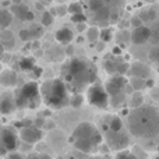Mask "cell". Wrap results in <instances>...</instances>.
<instances>
[{
  "label": "cell",
  "instance_id": "cell-12",
  "mask_svg": "<svg viewBox=\"0 0 159 159\" xmlns=\"http://www.w3.org/2000/svg\"><path fill=\"white\" fill-rule=\"evenodd\" d=\"M151 36H152V30L143 25L140 28H134V31L131 34V42L134 45H143L148 39H151Z\"/></svg>",
  "mask_w": 159,
  "mask_h": 159
},
{
  "label": "cell",
  "instance_id": "cell-32",
  "mask_svg": "<svg viewBox=\"0 0 159 159\" xmlns=\"http://www.w3.org/2000/svg\"><path fill=\"white\" fill-rule=\"evenodd\" d=\"M101 39L103 42H109L112 39V30L110 28H105L101 31Z\"/></svg>",
  "mask_w": 159,
  "mask_h": 159
},
{
  "label": "cell",
  "instance_id": "cell-28",
  "mask_svg": "<svg viewBox=\"0 0 159 159\" xmlns=\"http://www.w3.org/2000/svg\"><path fill=\"white\" fill-rule=\"evenodd\" d=\"M149 59H151V61L159 64V46L151 48V50H149Z\"/></svg>",
  "mask_w": 159,
  "mask_h": 159
},
{
  "label": "cell",
  "instance_id": "cell-43",
  "mask_svg": "<svg viewBox=\"0 0 159 159\" xmlns=\"http://www.w3.org/2000/svg\"><path fill=\"white\" fill-rule=\"evenodd\" d=\"M101 159H102V158H101Z\"/></svg>",
  "mask_w": 159,
  "mask_h": 159
},
{
  "label": "cell",
  "instance_id": "cell-33",
  "mask_svg": "<svg viewBox=\"0 0 159 159\" xmlns=\"http://www.w3.org/2000/svg\"><path fill=\"white\" fill-rule=\"evenodd\" d=\"M151 39L154 41L155 46H159V24L154 25V28H152V36Z\"/></svg>",
  "mask_w": 159,
  "mask_h": 159
},
{
  "label": "cell",
  "instance_id": "cell-29",
  "mask_svg": "<svg viewBox=\"0 0 159 159\" xmlns=\"http://www.w3.org/2000/svg\"><path fill=\"white\" fill-rule=\"evenodd\" d=\"M105 3L103 2H101V0H92V2H89L88 3V7L91 8V10L95 13V11H98V10H101L102 7H105Z\"/></svg>",
  "mask_w": 159,
  "mask_h": 159
},
{
  "label": "cell",
  "instance_id": "cell-1",
  "mask_svg": "<svg viewBox=\"0 0 159 159\" xmlns=\"http://www.w3.org/2000/svg\"><path fill=\"white\" fill-rule=\"evenodd\" d=\"M98 78V70L95 64L81 57H73L67 60L61 67V80L67 88L74 93L88 91Z\"/></svg>",
  "mask_w": 159,
  "mask_h": 159
},
{
  "label": "cell",
  "instance_id": "cell-24",
  "mask_svg": "<svg viewBox=\"0 0 159 159\" xmlns=\"http://www.w3.org/2000/svg\"><path fill=\"white\" fill-rule=\"evenodd\" d=\"M82 103H84V96H82L81 93H74V95L71 96L70 105H71L74 109H77V107H81Z\"/></svg>",
  "mask_w": 159,
  "mask_h": 159
},
{
  "label": "cell",
  "instance_id": "cell-21",
  "mask_svg": "<svg viewBox=\"0 0 159 159\" xmlns=\"http://www.w3.org/2000/svg\"><path fill=\"white\" fill-rule=\"evenodd\" d=\"M11 21H13V13L10 10L2 8L0 10V27H2V31L7 30L11 25Z\"/></svg>",
  "mask_w": 159,
  "mask_h": 159
},
{
  "label": "cell",
  "instance_id": "cell-22",
  "mask_svg": "<svg viewBox=\"0 0 159 159\" xmlns=\"http://www.w3.org/2000/svg\"><path fill=\"white\" fill-rule=\"evenodd\" d=\"M20 69L22 70V71H30V70H35V60H34L32 57H22L21 60H20L18 63Z\"/></svg>",
  "mask_w": 159,
  "mask_h": 159
},
{
  "label": "cell",
  "instance_id": "cell-4",
  "mask_svg": "<svg viewBox=\"0 0 159 159\" xmlns=\"http://www.w3.org/2000/svg\"><path fill=\"white\" fill-rule=\"evenodd\" d=\"M102 134L92 123L82 121L74 129L71 135V141L78 151L84 154H92L98 149L102 143Z\"/></svg>",
  "mask_w": 159,
  "mask_h": 159
},
{
  "label": "cell",
  "instance_id": "cell-15",
  "mask_svg": "<svg viewBox=\"0 0 159 159\" xmlns=\"http://www.w3.org/2000/svg\"><path fill=\"white\" fill-rule=\"evenodd\" d=\"M17 81H18V77H17V73L14 70H3L0 74V84L4 88L16 87Z\"/></svg>",
  "mask_w": 159,
  "mask_h": 159
},
{
  "label": "cell",
  "instance_id": "cell-42",
  "mask_svg": "<svg viewBox=\"0 0 159 159\" xmlns=\"http://www.w3.org/2000/svg\"><path fill=\"white\" fill-rule=\"evenodd\" d=\"M157 159H159V157H157Z\"/></svg>",
  "mask_w": 159,
  "mask_h": 159
},
{
  "label": "cell",
  "instance_id": "cell-2",
  "mask_svg": "<svg viewBox=\"0 0 159 159\" xmlns=\"http://www.w3.org/2000/svg\"><path fill=\"white\" fill-rule=\"evenodd\" d=\"M129 130L133 135L144 140L159 137V110L151 105L133 109L127 119Z\"/></svg>",
  "mask_w": 159,
  "mask_h": 159
},
{
  "label": "cell",
  "instance_id": "cell-35",
  "mask_svg": "<svg viewBox=\"0 0 159 159\" xmlns=\"http://www.w3.org/2000/svg\"><path fill=\"white\" fill-rule=\"evenodd\" d=\"M27 159H52V157L48 154H32L30 155Z\"/></svg>",
  "mask_w": 159,
  "mask_h": 159
},
{
  "label": "cell",
  "instance_id": "cell-6",
  "mask_svg": "<svg viewBox=\"0 0 159 159\" xmlns=\"http://www.w3.org/2000/svg\"><path fill=\"white\" fill-rule=\"evenodd\" d=\"M87 99L91 105L99 107V109H107L110 103V98L106 88L101 84H93L88 88L87 91Z\"/></svg>",
  "mask_w": 159,
  "mask_h": 159
},
{
  "label": "cell",
  "instance_id": "cell-14",
  "mask_svg": "<svg viewBox=\"0 0 159 159\" xmlns=\"http://www.w3.org/2000/svg\"><path fill=\"white\" fill-rule=\"evenodd\" d=\"M130 73H131V77L147 81V80H149V75H151V69L147 64L141 63V61H135L130 66Z\"/></svg>",
  "mask_w": 159,
  "mask_h": 159
},
{
  "label": "cell",
  "instance_id": "cell-25",
  "mask_svg": "<svg viewBox=\"0 0 159 159\" xmlns=\"http://www.w3.org/2000/svg\"><path fill=\"white\" fill-rule=\"evenodd\" d=\"M30 34H31V38H39L43 34V28H42V25L32 24L30 28Z\"/></svg>",
  "mask_w": 159,
  "mask_h": 159
},
{
  "label": "cell",
  "instance_id": "cell-3",
  "mask_svg": "<svg viewBox=\"0 0 159 159\" xmlns=\"http://www.w3.org/2000/svg\"><path fill=\"white\" fill-rule=\"evenodd\" d=\"M42 101L52 109H63L70 105V89L61 78L46 80L41 85Z\"/></svg>",
  "mask_w": 159,
  "mask_h": 159
},
{
  "label": "cell",
  "instance_id": "cell-30",
  "mask_svg": "<svg viewBox=\"0 0 159 159\" xmlns=\"http://www.w3.org/2000/svg\"><path fill=\"white\" fill-rule=\"evenodd\" d=\"M145 82L147 81H144V80H140V78H135V77L130 78V84L133 85V88H134V89H140V88L145 87Z\"/></svg>",
  "mask_w": 159,
  "mask_h": 159
},
{
  "label": "cell",
  "instance_id": "cell-13",
  "mask_svg": "<svg viewBox=\"0 0 159 159\" xmlns=\"http://www.w3.org/2000/svg\"><path fill=\"white\" fill-rule=\"evenodd\" d=\"M16 109H18V107H17L14 95L4 92L2 95V101H0V112H2V115H11V113H14Z\"/></svg>",
  "mask_w": 159,
  "mask_h": 159
},
{
  "label": "cell",
  "instance_id": "cell-11",
  "mask_svg": "<svg viewBox=\"0 0 159 159\" xmlns=\"http://www.w3.org/2000/svg\"><path fill=\"white\" fill-rule=\"evenodd\" d=\"M20 138L27 144H36L43 138V133L35 126H25L20 130Z\"/></svg>",
  "mask_w": 159,
  "mask_h": 159
},
{
  "label": "cell",
  "instance_id": "cell-9",
  "mask_svg": "<svg viewBox=\"0 0 159 159\" xmlns=\"http://www.w3.org/2000/svg\"><path fill=\"white\" fill-rule=\"evenodd\" d=\"M103 134L109 148L116 149L117 152L124 151V148L129 145V137H127V134H124V131H120V133L105 131Z\"/></svg>",
  "mask_w": 159,
  "mask_h": 159
},
{
  "label": "cell",
  "instance_id": "cell-8",
  "mask_svg": "<svg viewBox=\"0 0 159 159\" xmlns=\"http://www.w3.org/2000/svg\"><path fill=\"white\" fill-rule=\"evenodd\" d=\"M103 67L106 70L107 74H110L112 77H123L127 71H130V66L124 60L116 57L112 55V57L105 59Z\"/></svg>",
  "mask_w": 159,
  "mask_h": 159
},
{
  "label": "cell",
  "instance_id": "cell-18",
  "mask_svg": "<svg viewBox=\"0 0 159 159\" xmlns=\"http://www.w3.org/2000/svg\"><path fill=\"white\" fill-rule=\"evenodd\" d=\"M73 36H74L73 31L70 30V28H67V27L60 28V30H57L56 31V34H55L56 41L60 42V43H70V42L73 41Z\"/></svg>",
  "mask_w": 159,
  "mask_h": 159
},
{
  "label": "cell",
  "instance_id": "cell-16",
  "mask_svg": "<svg viewBox=\"0 0 159 159\" xmlns=\"http://www.w3.org/2000/svg\"><path fill=\"white\" fill-rule=\"evenodd\" d=\"M10 11L13 14H16L17 17H18L20 20H22V21H25L27 20V16L28 13H30V8H28V6L25 4V3H20V2H14L13 4H11L10 7Z\"/></svg>",
  "mask_w": 159,
  "mask_h": 159
},
{
  "label": "cell",
  "instance_id": "cell-23",
  "mask_svg": "<svg viewBox=\"0 0 159 159\" xmlns=\"http://www.w3.org/2000/svg\"><path fill=\"white\" fill-rule=\"evenodd\" d=\"M67 11H69L71 16H75V14H82L84 10H82V3H78V2H73L69 4L67 7Z\"/></svg>",
  "mask_w": 159,
  "mask_h": 159
},
{
  "label": "cell",
  "instance_id": "cell-34",
  "mask_svg": "<svg viewBox=\"0 0 159 159\" xmlns=\"http://www.w3.org/2000/svg\"><path fill=\"white\" fill-rule=\"evenodd\" d=\"M71 21L75 22V24H85V21H87V16H85L84 13L82 14H75V16H71Z\"/></svg>",
  "mask_w": 159,
  "mask_h": 159
},
{
  "label": "cell",
  "instance_id": "cell-20",
  "mask_svg": "<svg viewBox=\"0 0 159 159\" xmlns=\"http://www.w3.org/2000/svg\"><path fill=\"white\" fill-rule=\"evenodd\" d=\"M0 38H2V49L3 50H8V49H13L14 48V36L10 31H7V30L2 31Z\"/></svg>",
  "mask_w": 159,
  "mask_h": 159
},
{
  "label": "cell",
  "instance_id": "cell-37",
  "mask_svg": "<svg viewBox=\"0 0 159 159\" xmlns=\"http://www.w3.org/2000/svg\"><path fill=\"white\" fill-rule=\"evenodd\" d=\"M131 25H133L134 28L143 27V20H141L140 17H133V18H131Z\"/></svg>",
  "mask_w": 159,
  "mask_h": 159
},
{
  "label": "cell",
  "instance_id": "cell-38",
  "mask_svg": "<svg viewBox=\"0 0 159 159\" xmlns=\"http://www.w3.org/2000/svg\"><path fill=\"white\" fill-rule=\"evenodd\" d=\"M8 159H24L21 154H17V152H10L8 154Z\"/></svg>",
  "mask_w": 159,
  "mask_h": 159
},
{
  "label": "cell",
  "instance_id": "cell-41",
  "mask_svg": "<svg viewBox=\"0 0 159 159\" xmlns=\"http://www.w3.org/2000/svg\"><path fill=\"white\" fill-rule=\"evenodd\" d=\"M77 30H78V32H82V31L85 30V24H78L77 25Z\"/></svg>",
  "mask_w": 159,
  "mask_h": 159
},
{
  "label": "cell",
  "instance_id": "cell-31",
  "mask_svg": "<svg viewBox=\"0 0 159 159\" xmlns=\"http://www.w3.org/2000/svg\"><path fill=\"white\" fill-rule=\"evenodd\" d=\"M116 159H137V158H135V155L133 154V152L124 149V151L117 152V155H116Z\"/></svg>",
  "mask_w": 159,
  "mask_h": 159
},
{
  "label": "cell",
  "instance_id": "cell-39",
  "mask_svg": "<svg viewBox=\"0 0 159 159\" xmlns=\"http://www.w3.org/2000/svg\"><path fill=\"white\" fill-rule=\"evenodd\" d=\"M43 124H45V120H43V119H36V120H35V124H34V126L38 127V129H41Z\"/></svg>",
  "mask_w": 159,
  "mask_h": 159
},
{
  "label": "cell",
  "instance_id": "cell-40",
  "mask_svg": "<svg viewBox=\"0 0 159 159\" xmlns=\"http://www.w3.org/2000/svg\"><path fill=\"white\" fill-rule=\"evenodd\" d=\"M25 21H34V13H32V11H30V13H28L27 20H25Z\"/></svg>",
  "mask_w": 159,
  "mask_h": 159
},
{
  "label": "cell",
  "instance_id": "cell-17",
  "mask_svg": "<svg viewBox=\"0 0 159 159\" xmlns=\"http://www.w3.org/2000/svg\"><path fill=\"white\" fill-rule=\"evenodd\" d=\"M112 14L113 13L110 11V8L107 7V6H105V7H102L101 10H98V11H95V13H93V20H95L96 22H99V24H105V25H106L107 22L113 18Z\"/></svg>",
  "mask_w": 159,
  "mask_h": 159
},
{
  "label": "cell",
  "instance_id": "cell-10",
  "mask_svg": "<svg viewBox=\"0 0 159 159\" xmlns=\"http://www.w3.org/2000/svg\"><path fill=\"white\" fill-rule=\"evenodd\" d=\"M0 141H2V148L7 149L8 152H13L18 145V138L14 131V129L7 126L2 127V133H0Z\"/></svg>",
  "mask_w": 159,
  "mask_h": 159
},
{
  "label": "cell",
  "instance_id": "cell-5",
  "mask_svg": "<svg viewBox=\"0 0 159 159\" xmlns=\"http://www.w3.org/2000/svg\"><path fill=\"white\" fill-rule=\"evenodd\" d=\"M14 98L18 109H36L42 101L41 87L34 81L27 82L16 91Z\"/></svg>",
  "mask_w": 159,
  "mask_h": 159
},
{
  "label": "cell",
  "instance_id": "cell-27",
  "mask_svg": "<svg viewBox=\"0 0 159 159\" xmlns=\"http://www.w3.org/2000/svg\"><path fill=\"white\" fill-rule=\"evenodd\" d=\"M53 20H55V17H53V14L49 13V11H45V13L42 14V25H43V27L50 25L53 22Z\"/></svg>",
  "mask_w": 159,
  "mask_h": 159
},
{
  "label": "cell",
  "instance_id": "cell-36",
  "mask_svg": "<svg viewBox=\"0 0 159 159\" xmlns=\"http://www.w3.org/2000/svg\"><path fill=\"white\" fill-rule=\"evenodd\" d=\"M20 38H21L22 41H30V39H31L30 30H21V31H20Z\"/></svg>",
  "mask_w": 159,
  "mask_h": 159
},
{
  "label": "cell",
  "instance_id": "cell-7",
  "mask_svg": "<svg viewBox=\"0 0 159 159\" xmlns=\"http://www.w3.org/2000/svg\"><path fill=\"white\" fill-rule=\"evenodd\" d=\"M127 81L124 77H112L106 81L105 88H106L109 98L113 99V105H117V102H121L124 99V87Z\"/></svg>",
  "mask_w": 159,
  "mask_h": 159
},
{
  "label": "cell",
  "instance_id": "cell-19",
  "mask_svg": "<svg viewBox=\"0 0 159 159\" xmlns=\"http://www.w3.org/2000/svg\"><path fill=\"white\" fill-rule=\"evenodd\" d=\"M107 127L105 131H113V133H120L123 131V121H121V119L119 117V116H110L109 119H107Z\"/></svg>",
  "mask_w": 159,
  "mask_h": 159
},
{
  "label": "cell",
  "instance_id": "cell-26",
  "mask_svg": "<svg viewBox=\"0 0 159 159\" xmlns=\"http://www.w3.org/2000/svg\"><path fill=\"white\" fill-rule=\"evenodd\" d=\"M99 38H101V32H99V30L96 27H91L89 30H88V41L96 42Z\"/></svg>",
  "mask_w": 159,
  "mask_h": 159
}]
</instances>
